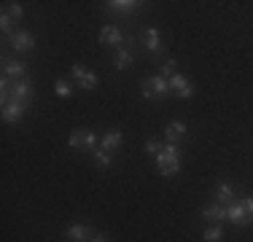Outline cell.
Segmentation results:
<instances>
[{
  "mask_svg": "<svg viewBox=\"0 0 253 242\" xmlns=\"http://www.w3.org/2000/svg\"><path fill=\"white\" fill-rule=\"evenodd\" d=\"M137 5H140V3H135V0H111L108 8H111V11H122V14H132Z\"/></svg>",
  "mask_w": 253,
  "mask_h": 242,
  "instance_id": "obj_13",
  "label": "cell"
},
{
  "mask_svg": "<svg viewBox=\"0 0 253 242\" xmlns=\"http://www.w3.org/2000/svg\"><path fill=\"white\" fill-rule=\"evenodd\" d=\"M70 148H86V129H76L70 132Z\"/></svg>",
  "mask_w": 253,
  "mask_h": 242,
  "instance_id": "obj_16",
  "label": "cell"
},
{
  "mask_svg": "<svg viewBox=\"0 0 253 242\" xmlns=\"http://www.w3.org/2000/svg\"><path fill=\"white\" fill-rule=\"evenodd\" d=\"M186 132H189V129H186V124H183V121H172V124L165 129V137H167V143H178L180 137L186 135Z\"/></svg>",
  "mask_w": 253,
  "mask_h": 242,
  "instance_id": "obj_8",
  "label": "cell"
},
{
  "mask_svg": "<svg viewBox=\"0 0 253 242\" xmlns=\"http://www.w3.org/2000/svg\"><path fill=\"white\" fill-rule=\"evenodd\" d=\"M22 113H25V105H22V102L11 100L8 105H3V121H19Z\"/></svg>",
  "mask_w": 253,
  "mask_h": 242,
  "instance_id": "obj_9",
  "label": "cell"
},
{
  "mask_svg": "<svg viewBox=\"0 0 253 242\" xmlns=\"http://www.w3.org/2000/svg\"><path fill=\"white\" fill-rule=\"evenodd\" d=\"M68 237L76 240V242H86L89 237H92V232H89L86 226H81V223H73V226L68 229Z\"/></svg>",
  "mask_w": 253,
  "mask_h": 242,
  "instance_id": "obj_12",
  "label": "cell"
},
{
  "mask_svg": "<svg viewBox=\"0 0 253 242\" xmlns=\"http://www.w3.org/2000/svg\"><path fill=\"white\" fill-rule=\"evenodd\" d=\"M167 86H170V92L180 94V92H183L186 86H189V81H186V78L180 76V73H175V76H172V78H167Z\"/></svg>",
  "mask_w": 253,
  "mask_h": 242,
  "instance_id": "obj_15",
  "label": "cell"
},
{
  "mask_svg": "<svg viewBox=\"0 0 253 242\" xmlns=\"http://www.w3.org/2000/svg\"><path fill=\"white\" fill-rule=\"evenodd\" d=\"M146 151H148V154H154V156H159L162 154V145L151 140V143H146Z\"/></svg>",
  "mask_w": 253,
  "mask_h": 242,
  "instance_id": "obj_26",
  "label": "cell"
},
{
  "mask_svg": "<svg viewBox=\"0 0 253 242\" xmlns=\"http://www.w3.org/2000/svg\"><path fill=\"white\" fill-rule=\"evenodd\" d=\"M167 92H170V86H167L165 76H154V78H148V81H143V97H146V100L165 97Z\"/></svg>",
  "mask_w": 253,
  "mask_h": 242,
  "instance_id": "obj_1",
  "label": "cell"
},
{
  "mask_svg": "<svg viewBox=\"0 0 253 242\" xmlns=\"http://www.w3.org/2000/svg\"><path fill=\"white\" fill-rule=\"evenodd\" d=\"M221 234H224V232H221L218 226H208L202 237H205V242H218V240H221Z\"/></svg>",
  "mask_w": 253,
  "mask_h": 242,
  "instance_id": "obj_21",
  "label": "cell"
},
{
  "mask_svg": "<svg viewBox=\"0 0 253 242\" xmlns=\"http://www.w3.org/2000/svg\"><path fill=\"white\" fill-rule=\"evenodd\" d=\"M146 40L151 51H159V30L156 27H146Z\"/></svg>",
  "mask_w": 253,
  "mask_h": 242,
  "instance_id": "obj_18",
  "label": "cell"
},
{
  "mask_svg": "<svg viewBox=\"0 0 253 242\" xmlns=\"http://www.w3.org/2000/svg\"><path fill=\"white\" fill-rule=\"evenodd\" d=\"M202 215L208 218V221H226V207H221V204H210V207L202 210Z\"/></svg>",
  "mask_w": 253,
  "mask_h": 242,
  "instance_id": "obj_14",
  "label": "cell"
},
{
  "mask_svg": "<svg viewBox=\"0 0 253 242\" xmlns=\"http://www.w3.org/2000/svg\"><path fill=\"white\" fill-rule=\"evenodd\" d=\"M191 94H194V86H191V83H189V86H186V89H183V92H180L178 97H183V100H189Z\"/></svg>",
  "mask_w": 253,
  "mask_h": 242,
  "instance_id": "obj_28",
  "label": "cell"
},
{
  "mask_svg": "<svg viewBox=\"0 0 253 242\" xmlns=\"http://www.w3.org/2000/svg\"><path fill=\"white\" fill-rule=\"evenodd\" d=\"M54 92L62 97V100H68V97L73 94V89H70V83H68V81H57V83H54Z\"/></svg>",
  "mask_w": 253,
  "mask_h": 242,
  "instance_id": "obj_20",
  "label": "cell"
},
{
  "mask_svg": "<svg viewBox=\"0 0 253 242\" xmlns=\"http://www.w3.org/2000/svg\"><path fill=\"white\" fill-rule=\"evenodd\" d=\"M122 132L119 129H111V132H105V135H102V151H116L119 145H122Z\"/></svg>",
  "mask_w": 253,
  "mask_h": 242,
  "instance_id": "obj_10",
  "label": "cell"
},
{
  "mask_svg": "<svg viewBox=\"0 0 253 242\" xmlns=\"http://www.w3.org/2000/svg\"><path fill=\"white\" fill-rule=\"evenodd\" d=\"M156 167H159V172H162V175H172V172H178L180 161L175 159V156H167L165 151H162V154L156 156Z\"/></svg>",
  "mask_w": 253,
  "mask_h": 242,
  "instance_id": "obj_5",
  "label": "cell"
},
{
  "mask_svg": "<svg viewBox=\"0 0 253 242\" xmlns=\"http://www.w3.org/2000/svg\"><path fill=\"white\" fill-rule=\"evenodd\" d=\"M129 65H132V54L126 51V48H119V51H116V68L119 70H126Z\"/></svg>",
  "mask_w": 253,
  "mask_h": 242,
  "instance_id": "obj_17",
  "label": "cell"
},
{
  "mask_svg": "<svg viewBox=\"0 0 253 242\" xmlns=\"http://www.w3.org/2000/svg\"><path fill=\"white\" fill-rule=\"evenodd\" d=\"M5 5H8V8H5V14H8L14 22H19L22 19V5L19 3H5Z\"/></svg>",
  "mask_w": 253,
  "mask_h": 242,
  "instance_id": "obj_23",
  "label": "cell"
},
{
  "mask_svg": "<svg viewBox=\"0 0 253 242\" xmlns=\"http://www.w3.org/2000/svg\"><path fill=\"white\" fill-rule=\"evenodd\" d=\"M122 30L119 27H113V24H105V27L100 30V43H105V46H122Z\"/></svg>",
  "mask_w": 253,
  "mask_h": 242,
  "instance_id": "obj_4",
  "label": "cell"
},
{
  "mask_svg": "<svg viewBox=\"0 0 253 242\" xmlns=\"http://www.w3.org/2000/svg\"><path fill=\"white\" fill-rule=\"evenodd\" d=\"M94 164L97 167H111V156H108V151H94Z\"/></svg>",
  "mask_w": 253,
  "mask_h": 242,
  "instance_id": "obj_22",
  "label": "cell"
},
{
  "mask_svg": "<svg viewBox=\"0 0 253 242\" xmlns=\"http://www.w3.org/2000/svg\"><path fill=\"white\" fill-rule=\"evenodd\" d=\"M226 218L234 223V226H243V223H248V213H245L243 204H229V207H226Z\"/></svg>",
  "mask_w": 253,
  "mask_h": 242,
  "instance_id": "obj_7",
  "label": "cell"
},
{
  "mask_svg": "<svg viewBox=\"0 0 253 242\" xmlns=\"http://www.w3.org/2000/svg\"><path fill=\"white\" fill-rule=\"evenodd\" d=\"M92 242H108L105 237H92Z\"/></svg>",
  "mask_w": 253,
  "mask_h": 242,
  "instance_id": "obj_30",
  "label": "cell"
},
{
  "mask_svg": "<svg viewBox=\"0 0 253 242\" xmlns=\"http://www.w3.org/2000/svg\"><path fill=\"white\" fill-rule=\"evenodd\" d=\"M25 73H27L25 62H5L3 65V76H8V78H22Z\"/></svg>",
  "mask_w": 253,
  "mask_h": 242,
  "instance_id": "obj_11",
  "label": "cell"
},
{
  "mask_svg": "<svg viewBox=\"0 0 253 242\" xmlns=\"http://www.w3.org/2000/svg\"><path fill=\"white\" fill-rule=\"evenodd\" d=\"M232 197H234V189L229 183H221L218 189H215V199H218V202H229Z\"/></svg>",
  "mask_w": 253,
  "mask_h": 242,
  "instance_id": "obj_19",
  "label": "cell"
},
{
  "mask_svg": "<svg viewBox=\"0 0 253 242\" xmlns=\"http://www.w3.org/2000/svg\"><path fill=\"white\" fill-rule=\"evenodd\" d=\"M33 35L30 33H11V46L16 48V51H30L33 48Z\"/></svg>",
  "mask_w": 253,
  "mask_h": 242,
  "instance_id": "obj_6",
  "label": "cell"
},
{
  "mask_svg": "<svg viewBox=\"0 0 253 242\" xmlns=\"http://www.w3.org/2000/svg\"><path fill=\"white\" fill-rule=\"evenodd\" d=\"M11 100L14 102H22V105H30V100H33V83L30 81H16L14 89H11Z\"/></svg>",
  "mask_w": 253,
  "mask_h": 242,
  "instance_id": "obj_3",
  "label": "cell"
},
{
  "mask_svg": "<svg viewBox=\"0 0 253 242\" xmlns=\"http://www.w3.org/2000/svg\"><path fill=\"white\" fill-rule=\"evenodd\" d=\"M11 24H14V19H11V16L3 11V16H0V27H3V33H5V35H11Z\"/></svg>",
  "mask_w": 253,
  "mask_h": 242,
  "instance_id": "obj_24",
  "label": "cell"
},
{
  "mask_svg": "<svg viewBox=\"0 0 253 242\" xmlns=\"http://www.w3.org/2000/svg\"><path fill=\"white\" fill-rule=\"evenodd\" d=\"M243 207H245V213H248V215H253V197H251V199H245Z\"/></svg>",
  "mask_w": 253,
  "mask_h": 242,
  "instance_id": "obj_29",
  "label": "cell"
},
{
  "mask_svg": "<svg viewBox=\"0 0 253 242\" xmlns=\"http://www.w3.org/2000/svg\"><path fill=\"white\" fill-rule=\"evenodd\" d=\"M73 78L81 83V89H86V92H92V89L97 86V76H94L92 70H86L84 65H73Z\"/></svg>",
  "mask_w": 253,
  "mask_h": 242,
  "instance_id": "obj_2",
  "label": "cell"
},
{
  "mask_svg": "<svg viewBox=\"0 0 253 242\" xmlns=\"http://www.w3.org/2000/svg\"><path fill=\"white\" fill-rule=\"evenodd\" d=\"M162 76H165V78H172V76H175V62H172V59H167V62H165Z\"/></svg>",
  "mask_w": 253,
  "mask_h": 242,
  "instance_id": "obj_25",
  "label": "cell"
},
{
  "mask_svg": "<svg viewBox=\"0 0 253 242\" xmlns=\"http://www.w3.org/2000/svg\"><path fill=\"white\" fill-rule=\"evenodd\" d=\"M94 143H97V135L92 129H86V148H94Z\"/></svg>",
  "mask_w": 253,
  "mask_h": 242,
  "instance_id": "obj_27",
  "label": "cell"
}]
</instances>
